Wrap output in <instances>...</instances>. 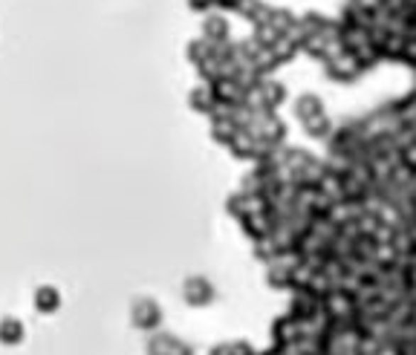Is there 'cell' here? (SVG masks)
<instances>
[{"instance_id":"cell-7","label":"cell","mask_w":416,"mask_h":355,"mask_svg":"<svg viewBox=\"0 0 416 355\" xmlns=\"http://www.w3.org/2000/svg\"><path fill=\"white\" fill-rule=\"evenodd\" d=\"M226 32H229V26H226V21H223V18H217V15H214V18H208V21H205V35L212 38V43L223 40V35H226Z\"/></svg>"},{"instance_id":"cell-2","label":"cell","mask_w":416,"mask_h":355,"mask_svg":"<svg viewBox=\"0 0 416 355\" xmlns=\"http://www.w3.org/2000/svg\"><path fill=\"white\" fill-rule=\"evenodd\" d=\"M214 297H217V289H214V283L208 280V278H202V275L185 278V283H182V300H185L188 306H194V309L212 306Z\"/></svg>"},{"instance_id":"cell-5","label":"cell","mask_w":416,"mask_h":355,"mask_svg":"<svg viewBox=\"0 0 416 355\" xmlns=\"http://www.w3.org/2000/svg\"><path fill=\"white\" fill-rule=\"evenodd\" d=\"M23 335H26V329L18 318H9V315L0 318V344L4 346H18L23 341Z\"/></svg>"},{"instance_id":"cell-6","label":"cell","mask_w":416,"mask_h":355,"mask_svg":"<svg viewBox=\"0 0 416 355\" xmlns=\"http://www.w3.org/2000/svg\"><path fill=\"white\" fill-rule=\"evenodd\" d=\"M295 107H298V119H301V121H307V119H312V116L324 113V110H321V102H318L315 96H301Z\"/></svg>"},{"instance_id":"cell-4","label":"cell","mask_w":416,"mask_h":355,"mask_svg":"<svg viewBox=\"0 0 416 355\" xmlns=\"http://www.w3.org/2000/svg\"><path fill=\"white\" fill-rule=\"evenodd\" d=\"M32 303H35V309L40 315H55L61 309V292L55 286H38Z\"/></svg>"},{"instance_id":"cell-8","label":"cell","mask_w":416,"mask_h":355,"mask_svg":"<svg viewBox=\"0 0 416 355\" xmlns=\"http://www.w3.org/2000/svg\"><path fill=\"white\" fill-rule=\"evenodd\" d=\"M212 355H248V346L246 344H223Z\"/></svg>"},{"instance_id":"cell-3","label":"cell","mask_w":416,"mask_h":355,"mask_svg":"<svg viewBox=\"0 0 416 355\" xmlns=\"http://www.w3.org/2000/svg\"><path fill=\"white\" fill-rule=\"evenodd\" d=\"M148 355H194V349L182 338H177V335L156 332L148 341Z\"/></svg>"},{"instance_id":"cell-1","label":"cell","mask_w":416,"mask_h":355,"mask_svg":"<svg viewBox=\"0 0 416 355\" xmlns=\"http://www.w3.org/2000/svg\"><path fill=\"white\" fill-rule=\"evenodd\" d=\"M131 324L142 332H153L162 324V306L153 297H136L131 303Z\"/></svg>"}]
</instances>
